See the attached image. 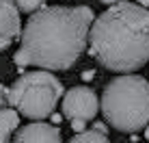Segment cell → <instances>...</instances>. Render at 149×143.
I'll use <instances>...</instances> for the list:
<instances>
[{
  "label": "cell",
  "instance_id": "cell-2",
  "mask_svg": "<svg viewBox=\"0 0 149 143\" xmlns=\"http://www.w3.org/2000/svg\"><path fill=\"white\" fill-rule=\"evenodd\" d=\"M89 54L119 74L149 63V7L123 0L110 4L89 28Z\"/></svg>",
  "mask_w": 149,
  "mask_h": 143
},
{
  "label": "cell",
  "instance_id": "cell-15",
  "mask_svg": "<svg viewBox=\"0 0 149 143\" xmlns=\"http://www.w3.org/2000/svg\"><path fill=\"white\" fill-rule=\"evenodd\" d=\"M100 2H104V4H115V2H121V0H100Z\"/></svg>",
  "mask_w": 149,
  "mask_h": 143
},
{
  "label": "cell",
  "instance_id": "cell-7",
  "mask_svg": "<svg viewBox=\"0 0 149 143\" xmlns=\"http://www.w3.org/2000/svg\"><path fill=\"white\" fill-rule=\"evenodd\" d=\"M61 128L56 124H43V121H35L28 124L24 128H19L15 132V139L19 143H33V141H48V143H56L61 141Z\"/></svg>",
  "mask_w": 149,
  "mask_h": 143
},
{
  "label": "cell",
  "instance_id": "cell-1",
  "mask_svg": "<svg viewBox=\"0 0 149 143\" xmlns=\"http://www.w3.org/2000/svg\"><path fill=\"white\" fill-rule=\"evenodd\" d=\"M93 11L89 7H41L28 18L15 65L69 69L89 43Z\"/></svg>",
  "mask_w": 149,
  "mask_h": 143
},
{
  "label": "cell",
  "instance_id": "cell-11",
  "mask_svg": "<svg viewBox=\"0 0 149 143\" xmlns=\"http://www.w3.org/2000/svg\"><path fill=\"white\" fill-rule=\"evenodd\" d=\"M84 126H86V121H84V119H71V128H74V132L84 130Z\"/></svg>",
  "mask_w": 149,
  "mask_h": 143
},
{
  "label": "cell",
  "instance_id": "cell-16",
  "mask_svg": "<svg viewBox=\"0 0 149 143\" xmlns=\"http://www.w3.org/2000/svg\"><path fill=\"white\" fill-rule=\"evenodd\" d=\"M145 139H147V141H149V124H147V126H145Z\"/></svg>",
  "mask_w": 149,
  "mask_h": 143
},
{
  "label": "cell",
  "instance_id": "cell-14",
  "mask_svg": "<svg viewBox=\"0 0 149 143\" xmlns=\"http://www.w3.org/2000/svg\"><path fill=\"white\" fill-rule=\"evenodd\" d=\"M50 117H52V121H54V124H56V126H58V124H61V117H58V115H50Z\"/></svg>",
  "mask_w": 149,
  "mask_h": 143
},
{
  "label": "cell",
  "instance_id": "cell-10",
  "mask_svg": "<svg viewBox=\"0 0 149 143\" xmlns=\"http://www.w3.org/2000/svg\"><path fill=\"white\" fill-rule=\"evenodd\" d=\"M15 4L24 13H35L37 9H41L45 4V0H15Z\"/></svg>",
  "mask_w": 149,
  "mask_h": 143
},
{
  "label": "cell",
  "instance_id": "cell-8",
  "mask_svg": "<svg viewBox=\"0 0 149 143\" xmlns=\"http://www.w3.org/2000/svg\"><path fill=\"white\" fill-rule=\"evenodd\" d=\"M19 126V113L13 109H0V143L9 141Z\"/></svg>",
  "mask_w": 149,
  "mask_h": 143
},
{
  "label": "cell",
  "instance_id": "cell-17",
  "mask_svg": "<svg viewBox=\"0 0 149 143\" xmlns=\"http://www.w3.org/2000/svg\"><path fill=\"white\" fill-rule=\"evenodd\" d=\"M141 4H145V7H149V0H138Z\"/></svg>",
  "mask_w": 149,
  "mask_h": 143
},
{
  "label": "cell",
  "instance_id": "cell-9",
  "mask_svg": "<svg viewBox=\"0 0 149 143\" xmlns=\"http://www.w3.org/2000/svg\"><path fill=\"white\" fill-rule=\"evenodd\" d=\"M74 143H106L108 141V135L97 128H91V130H80V132H74Z\"/></svg>",
  "mask_w": 149,
  "mask_h": 143
},
{
  "label": "cell",
  "instance_id": "cell-3",
  "mask_svg": "<svg viewBox=\"0 0 149 143\" xmlns=\"http://www.w3.org/2000/svg\"><path fill=\"white\" fill-rule=\"evenodd\" d=\"M100 109L115 130H145L149 124V80L130 72L110 80L102 93Z\"/></svg>",
  "mask_w": 149,
  "mask_h": 143
},
{
  "label": "cell",
  "instance_id": "cell-12",
  "mask_svg": "<svg viewBox=\"0 0 149 143\" xmlns=\"http://www.w3.org/2000/svg\"><path fill=\"white\" fill-rule=\"evenodd\" d=\"M93 128H97V130H102V132H106V126L102 124V121H95V124H93Z\"/></svg>",
  "mask_w": 149,
  "mask_h": 143
},
{
  "label": "cell",
  "instance_id": "cell-13",
  "mask_svg": "<svg viewBox=\"0 0 149 143\" xmlns=\"http://www.w3.org/2000/svg\"><path fill=\"white\" fill-rule=\"evenodd\" d=\"M93 74H95V72H84V74H82V78L89 80V78H93Z\"/></svg>",
  "mask_w": 149,
  "mask_h": 143
},
{
  "label": "cell",
  "instance_id": "cell-6",
  "mask_svg": "<svg viewBox=\"0 0 149 143\" xmlns=\"http://www.w3.org/2000/svg\"><path fill=\"white\" fill-rule=\"evenodd\" d=\"M22 33V20L15 0H0V52L7 50Z\"/></svg>",
  "mask_w": 149,
  "mask_h": 143
},
{
  "label": "cell",
  "instance_id": "cell-4",
  "mask_svg": "<svg viewBox=\"0 0 149 143\" xmlns=\"http://www.w3.org/2000/svg\"><path fill=\"white\" fill-rule=\"evenodd\" d=\"M61 95H63V83L43 67L22 74L11 87L0 85V100L11 104L17 113L30 119L50 117Z\"/></svg>",
  "mask_w": 149,
  "mask_h": 143
},
{
  "label": "cell",
  "instance_id": "cell-5",
  "mask_svg": "<svg viewBox=\"0 0 149 143\" xmlns=\"http://www.w3.org/2000/svg\"><path fill=\"white\" fill-rule=\"evenodd\" d=\"M97 111H100V102H97L95 91L89 87H74L63 98V115L69 121L71 119L91 121L95 119Z\"/></svg>",
  "mask_w": 149,
  "mask_h": 143
}]
</instances>
